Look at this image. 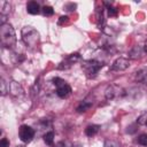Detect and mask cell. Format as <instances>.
I'll use <instances>...</instances> for the list:
<instances>
[{
  "mask_svg": "<svg viewBox=\"0 0 147 147\" xmlns=\"http://www.w3.org/2000/svg\"><path fill=\"white\" fill-rule=\"evenodd\" d=\"M99 125H95V124H92V125H88L86 129H85V134L87 136V137H93V136H95L96 133H98V131H99Z\"/></svg>",
  "mask_w": 147,
  "mask_h": 147,
  "instance_id": "14",
  "label": "cell"
},
{
  "mask_svg": "<svg viewBox=\"0 0 147 147\" xmlns=\"http://www.w3.org/2000/svg\"><path fill=\"white\" fill-rule=\"evenodd\" d=\"M41 10H42V14H44L45 16H52V15L54 14V9H53L51 6H44V7L41 8Z\"/></svg>",
  "mask_w": 147,
  "mask_h": 147,
  "instance_id": "19",
  "label": "cell"
},
{
  "mask_svg": "<svg viewBox=\"0 0 147 147\" xmlns=\"http://www.w3.org/2000/svg\"><path fill=\"white\" fill-rule=\"evenodd\" d=\"M53 84L56 86V94H57V96L64 99L68 95H70L71 87H70V85L65 80H63L60 77H54L53 78Z\"/></svg>",
  "mask_w": 147,
  "mask_h": 147,
  "instance_id": "4",
  "label": "cell"
},
{
  "mask_svg": "<svg viewBox=\"0 0 147 147\" xmlns=\"http://www.w3.org/2000/svg\"><path fill=\"white\" fill-rule=\"evenodd\" d=\"M44 141H45L47 145H53V142H54V133H53L52 131L46 132V133L44 134Z\"/></svg>",
  "mask_w": 147,
  "mask_h": 147,
  "instance_id": "16",
  "label": "cell"
},
{
  "mask_svg": "<svg viewBox=\"0 0 147 147\" xmlns=\"http://www.w3.org/2000/svg\"><path fill=\"white\" fill-rule=\"evenodd\" d=\"M0 41L3 47H11L16 42V34L14 28L9 23H1L0 25Z\"/></svg>",
  "mask_w": 147,
  "mask_h": 147,
  "instance_id": "1",
  "label": "cell"
},
{
  "mask_svg": "<svg viewBox=\"0 0 147 147\" xmlns=\"http://www.w3.org/2000/svg\"><path fill=\"white\" fill-rule=\"evenodd\" d=\"M130 67V62L129 60L124 59V57H118L116 59L113 64H111V70H115V71H123L125 69H127Z\"/></svg>",
  "mask_w": 147,
  "mask_h": 147,
  "instance_id": "9",
  "label": "cell"
},
{
  "mask_svg": "<svg viewBox=\"0 0 147 147\" xmlns=\"http://www.w3.org/2000/svg\"><path fill=\"white\" fill-rule=\"evenodd\" d=\"M108 14H109V16H116L117 15V9H115L114 7L109 6L108 7Z\"/></svg>",
  "mask_w": 147,
  "mask_h": 147,
  "instance_id": "21",
  "label": "cell"
},
{
  "mask_svg": "<svg viewBox=\"0 0 147 147\" xmlns=\"http://www.w3.org/2000/svg\"><path fill=\"white\" fill-rule=\"evenodd\" d=\"M26 10L31 15H37L40 11V6H39V3L37 1H30L26 5Z\"/></svg>",
  "mask_w": 147,
  "mask_h": 147,
  "instance_id": "10",
  "label": "cell"
},
{
  "mask_svg": "<svg viewBox=\"0 0 147 147\" xmlns=\"http://www.w3.org/2000/svg\"><path fill=\"white\" fill-rule=\"evenodd\" d=\"M145 125H147V119H146V124H145Z\"/></svg>",
  "mask_w": 147,
  "mask_h": 147,
  "instance_id": "25",
  "label": "cell"
},
{
  "mask_svg": "<svg viewBox=\"0 0 147 147\" xmlns=\"http://www.w3.org/2000/svg\"><path fill=\"white\" fill-rule=\"evenodd\" d=\"M0 147H9V140L7 138H2L0 141Z\"/></svg>",
  "mask_w": 147,
  "mask_h": 147,
  "instance_id": "22",
  "label": "cell"
},
{
  "mask_svg": "<svg viewBox=\"0 0 147 147\" xmlns=\"http://www.w3.org/2000/svg\"><path fill=\"white\" fill-rule=\"evenodd\" d=\"M21 34H22V40L28 47L36 48L39 45V40H40L39 32L32 26H24L22 29Z\"/></svg>",
  "mask_w": 147,
  "mask_h": 147,
  "instance_id": "2",
  "label": "cell"
},
{
  "mask_svg": "<svg viewBox=\"0 0 147 147\" xmlns=\"http://www.w3.org/2000/svg\"><path fill=\"white\" fill-rule=\"evenodd\" d=\"M126 93H125V91L121 87V86H118V85H109L107 88H106V91H105V95H106V98L108 99V100H114V99H118V98H122V96H124Z\"/></svg>",
  "mask_w": 147,
  "mask_h": 147,
  "instance_id": "5",
  "label": "cell"
},
{
  "mask_svg": "<svg viewBox=\"0 0 147 147\" xmlns=\"http://www.w3.org/2000/svg\"><path fill=\"white\" fill-rule=\"evenodd\" d=\"M0 92H1V95H6V93L8 92V87H7L3 78L0 79Z\"/></svg>",
  "mask_w": 147,
  "mask_h": 147,
  "instance_id": "20",
  "label": "cell"
},
{
  "mask_svg": "<svg viewBox=\"0 0 147 147\" xmlns=\"http://www.w3.org/2000/svg\"><path fill=\"white\" fill-rule=\"evenodd\" d=\"M102 67H103L102 62L98 60H86L82 62V69L84 70L85 75L88 78H94Z\"/></svg>",
  "mask_w": 147,
  "mask_h": 147,
  "instance_id": "3",
  "label": "cell"
},
{
  "mask_svg": "<svg viewBox=\"0 0 147 147\" xmlns=\"http://www.w3.org/2000/svg\"><path fill=\"white\" fill-rule=\"evenodd\" d=\"M103 147H121L119 142L114 139H107L103 144Z\"/></svg>",
  "mask_w": 147,
  "mask_h": 147,
  "instance_id": "17",
  "label": "cell"
},
{
  "mask_svg": "<svg viewBox=\"0 0 147 147\" xmlns=\"http://www.w3.org/2000/svg\"><path fill=\"white\" fill-rule=\"evenodd\" d=\"M8 92H10V94L16 98H21L24 95V91H23V87L21 86V84H18L17 82H14V80L8 84Z\"/></svg>",
  "mask_w": 147,
  "mask_h": 147,
  "instance_id": "8",
  "label": "cell"
},
{
  "mask_svg": "<svg viewBox=\"0 0 147 147\" xmlns=\"http://www.w3.org/2000/svg\"><path fill=\"white\" fill-rule=\"evenodd\" d=\"M79 59H80V55L78 54V53H72V54H70L68 57H65L60 64H59V69H68V68H70L74 63H76L77 61H79Z\"/></svg>",
  "mask_w": 147,
  "mask_h": 147,
  "instance_id": "7",
  "label": "cell"
},
{
  "mask_svg": "<svg viewBox=\"0 0 147 147\" xmlns=\"http://www.w3.org/2000/svg\"><path fill=\"white\" fill-rule=\"evenodd\" d=\"M92 105H93V101H90V100H83L79 105H78V107H77V111L78 113H85V111H87L91 107H92Z\"/></svg>",
  "mask_w": 147,
  "mask_h": 147,
  "instance_id": "12",
  "label": "cell"
},
{
  "mask_svg": "<svg viewBox=\"0 0 147 147\" xmlns=\"http://www.w3.org/2000/svg\"><path fill=\"white\" fill-rule=\"evenodd\" d=\"M136 79L139 83H142V84L147 85V68H142V69L138 70L137 74H136Z\"/></svg>",
  "mask_w": 147,
  "mask_h": 147,
  "instance_id": "11",
  "label": "cell"
},
{
  "mask_svg": "<svg viewBox=\"0 0 147 147\" xmlns=\"http://www.w3.org/2000/svg\"><path fill=\"white\" fill-rule=\"evenodd\" d=\"M10 11V5L8 1H0V14L2 16L9 14Z\"/></svg>",
  "mask_w": 147,
  "mask_h": 147,
  "instance_id": "15",
  "label": "cell"
},
{
  "mask_svg": "<svg viewBox=\"0 0 147 147\" xmlns=\"http://www.w3.org/2000/svg\"><path fill=\"white\" fill-rule=\"evenodd\" d=\"M144 51L147 53V40L145 41V44H144Z\"/></svg>",
  "mask_w": 147,
  "mask_h": 147,
  "instance_id": "24",
  "label": "cell"
},
{
  "mask_svg": "<svg viewBox=\"0 0 147 147\" xmlns=\"http://www.w3.org/2000/svg\"><path fill=\"white\" fill-rule=\"evenodd\" d=\"M137 141H138L139 145H141V146H144V147H147V133L140 134V136L138 137Z\"/></svg>",
  "mask_w": 147,
  "mask_h": 147,
  "instance_id": "18",
  "label": "cell"
},
{
  "mask_svg": "<svg viewBox=\"0 0 147 147\" xmlns=\"http://www.w3.org/2000/svg\"><path fill=\"white\" fill-rule=\"evenodd\" d=\"M18 136H20V139L23 141V142H30L33 137H34V130L29 126V125H21L20 130H18Z\"/></svg>",
  "mask_w": 147,
  "mask_h": 147,
  "instance_id": "6",
  "label": "cell"
},
{
  "mask_svg": "<svg viewBox=\"0 0 147 147\" xmlns=\"http://www.w3.org/2000/svg\"><path fill=\"white\" fill-rule=\"evenodd\" d=\"M129 56H130L131 59H133V60L140 59V57L142 56V48H141L140 46H134V47L130 51Z\"/></svg>",
  "mask_w": 147,
  "mask_h": 147,
  "instance_id": "13",
  "label": "cell"
},
{
  "mask_svg": "<svg viewBox=\"0 0 147 147\" xmlns=\"http://www.w3.org/2000/svg\"><path fill=\"white\" fill-rule=\"evenodd\" d=\"M69 21V17L68 16H61L59 18V24H63V23H67Z\"/></svg>",
  "mask_w": 147,
  "mask_h": 147,
  "instance_id": "23",
  "label": "cell"
}]
</instances>
